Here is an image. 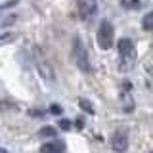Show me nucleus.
Wrapping results in <instances>:
<instances>
[{"label": "nucleus", "instance_id": "nucleus-1", "mask_svg": "<svg viewBox=\"0 0 153 153\" xmlns=\"http://www.w3.org/2000/svg\"><path fill=\"white\" fill-rule=\"evenodd\" d=\"M71 54H73V61L82 73H90L92 65H90V57L86 52L84 44L80 42V38H73V48H71Z\"/></svg>", "mask_w": 153, "mask_h": 153}, {"label": "nucleus", "instance_id": "nucleus-2", "mask_svg": "<svg viewBox=\"0 0 153 153\" xmlns=\"http://www.w3.org/2000/svg\"><path fill=\"white\" fill-rule=\"evenodd\" d=\"M96 40H98V46L102 50H109L115 42V29L111 25V21L103 19L98 27V35H96Z\"/></svg>", "mask_w": 153, "mask_h": 153}, {"label": "nucleus", "instance_id": "nucleus-3", "mask_svg": "<svg viewBox=\"0 0 153 153\" xmlns=\"http://www.w3.org/2000/svg\"><path fill=\"white\" fill-rule=\"evenodd\" d=\"M33 61H35L38 73L44 76V79L54 80V76H56V75H54V69H52L50 63H48V59L44 57V54L40 52V48H33Z\"/></svg>", "mask_w": 153, "mask_h": 153}, {"label": "nucleus", "instance_id": "nucleus-4", "mask_svg": "<svg viewBox=\"0 0 153 153\" xmlns=\"http://www.w3.org/2000/svg\"><path fill=\"white\" fill-rule=\"evenodd\" d=\"M119 56H121V61H123L124 67H130L134 63L136 48H134V42L130 38H121L119 40Z\"/></svg>", "mask_w": 153, "mask_h": 153}, {"label": "nucleus", "instance_id": "nucleus-5", "mask_svg": "<svg viewBox=\"0 0 153 153\" xmlns=\"http://www.w3.org/2000/svg\"><path fill=\"white\" fill-rule=\"evenodd\" d=\"M111 147H113V151H117V153H124L128 149V136H126V132H123V130H117L111 136Z\"/></svg>", "mask_w": 153, "mask_h": 153}, {"label": "nucleus", "instance_id": "nucleus-6", "mask_svg": "<svg viewBox=\"0 0 153 153\" xmlns=\"http://www.w3.org/2000/svg\"><path fill=\"white\" fill-rule=\"evenodd\" d=\"M40 153H65V143L61 140L56 142H48L40 147Z\"/></svg>", "mask_w": 153, "mask_h": 153}, {"label": "nucleus", "instance_id": "nucleus-7", "mask_svg": "<svg viewBox=\"0 0 153 153\" xmlns=\"http://www.w3.org/2000/svg\"><path fill=\"white\" fill-rule=\"evenodd\" d=\"M79 105H80V109H82L84 113H88V115H94V105L90 103L86 98H79Z\"/></svg>", "mask_w": 153, "mask_h": 153}, {"label": "nucleus", "instance_id": "nucleus-8", "mask_svg": "<svg viewBox=\"0 0 153 153\" xmlns=\"http://www.w3.org/2000/svg\"><path fill=\"white\" fill-rule=\"evenodd\" d=\"M142 27L146 29V31H153V12H149L147 16H143V19H142Z\"/></svg>", "mask_w": 153, "mask_h": 153}, {"label": "nucleus", "instance_id": "nucleus-9", "mask_svg": "<svg viewBox=\"0 0 153 153\" xmlns=\"http://www.w3.org/2000/svg\"><path fill=\"white\" fill-rule=\"evenodd\" d=\"M121 6L126 10H138L142 6V2L140 0H121Z\"/></svg>", "mask_w": 153, "mask_h": 153}, {"label": "nucleus", "instance_id": "nucleus-10", "mask_svg": "<svg viewBox=\"0 0 153 153\" xmlns=\"http://www.w3.org/2000/svg\"><path fill=\"white\" fill-rule=\"evenodd\" d=\"M38 136H40V138H54L56 136V130L52 126H44V128L38 130Z\"/></svg>", "mask_w": 153, "mask_h": 153}, {"label": "nucleus", "instance_id": "nucleus-11", "mask_svg": "<svg viewBox=\"0 0 153 153\" xmlns=\"http://www.w3.org/2000/svg\"><path fill=\"white\" fill-rule=\"evenodd\" d=\"M16 19H17L16 13H12V16L4 17V19H2V27H8V25H12V23H16Z\"/></svg>", "mask_w": 153, "mask_h": 153}, {"label": "nucleus", "instance_id": "nucleus-12", "mask_svg": "<svg viewBox=\"0 0 153 153\" xmlns=\"http://www.w3.org/2000/svg\"><path fill=\"white\" fill-rule=\"evenodd\" d=\"M13 38H16L13 33H4V35H0V42H2V44H8V40H13Z\"/></svg>", "mask_w": 153, "mask_h": 153}, {"label": "nucleus", "instance_id": "nucleus-13", "mask_svg": "<svg viewBox=\"0 0 153 153\" xmlns=\"http://www.w3.org/2000/svg\"><path fill=\"white\" fill-rule=\"evenodd\" d=\"M59 128H61V130H69V128H71V123L65 121V119H59Z\"/></svg>", "mask_w": 153, "mask_h": 153}, {"label": "nucleus", "instance_id": "nucleus-14", "mask_svg": "<svg viewBox=\"0 0 153 153\" xmlns=\"http://www.w3.org/2000/svg\"><path fill=\"white\" fill-rule=\"evenodd\" d=\"M50 111L54 113V115H59V113H61V107H59V105H52V107H50Z\"/></svg>", "mask_w": 153, "mask_h": 153}, {"label": "nucleus", "instance_id": "nucleus-15", "mask_svg": "<svg viewBox=\"0 0 153 153\" xmlns=\"http://www.w3.org/2000/svg\"><path fill=\"white\" fill-rule=\"evenodd\" d=\"M16 0H10V2H6V4H2V10H6V8H10V6H16Z\"/></svg>", "mask_w": 153, "mask_h": 153}, {"label": "nucleus", "instance_id": "nucleus-16", "mask_svg": "<svg viewBox=\"0 0 153 153\" xmlns=\"http://www.w3.org/2000/svg\"><path fill=\"white\" fill-rule=\"evenodd\" d=\"M0 153H8V151H6V149H4V147H2V149H0Z\"/></svg>", "mask_w": 153, "mask_h": 153}, {"label": "nucleus", "instance_id": "nucleus-17", "mask_svg": "<svg viewBox=\"0 0 153 153\" xmlns=\"http://www.w3.org/2000/svg\"><path fill=\"white\" fill-rule=\"evenodd\" d=\"M151 153H153V151H151Z\"/></svg>", "mask_w": 153, "mask_h": 153}]
</instances>
